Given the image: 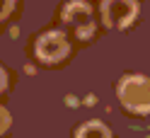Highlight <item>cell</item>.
I'll list each match as a JSON object with an SVG mask.
<instances>
[{
  "label": "cell",
  "mask_w": 150,
  "mask_h": 138,
  "mask_svg": "<svg viewBox=\"0 0 150 138\" xmlns=\"http://www.w3.org/2000/svg\"><path fill=\"white\" fill-rule=\"evenodd\" d=\"M119 102L136 114H150V78L128 75L119 82Z\"/></svg>",
  "instance_id": "obj_1"
},
{
  "label": "cell",
  "mask_w": 150,
  "mask_h": 138,
  "mask_svg": "<svg viewBox=\"0 0 150 138\" xmlns=\"http://www.w3.org/2000/svg\"><path fill=\"white\" fill-rule=\"evenodd\" d=\"M61 20L70 24L80 39H90L95 34V15L87 0H68L61 10Z\"/></svg>",
  "instance_id": "obj_2"
},
{
  "label": "cell",
  "mask_w": 150,
  "mask_h": 138,
  "mask_svg": "<svg viewBox=\"0 0 150 138\" xmlns=\"http://www.w3.org/2000/svg\"><path fill=\"white\" fill-rule=\"evenodd\" d=\"M70 51V44L65 39V34L58 29H51V32H44L34 44V53L36 58L44 61V63H58L68 56Z\"/></svg>",
  "instance_id": "obj_3"
},
{
  "label": "cell",
  "mask_w": 150,
  "mask_h": 138,
  "mask_svg": "<svg viewBox=\"0 0 150 138\" xmlns=\"http://www.w3.org/2000/svg\"><path fill=\"white\" fill-rule=\"evenodd\" d=\"M138 15L136 0H102V20L109 29H124Z\"/></svg>",
  "instance_id": "obj_4"
},
{
  "label": "cell",
  "mask_w": 150,
  "mask_h": 138,
  "mask_svg": "<svg viewBox=\"0 0 150 138\" xmlns=\"http://www.w3.org/2000/svg\"><path fill=\"white\" fill-rule=\"evenodd\" d=\"M75 138H111V133L102 121H87L75 131Z\"/></svg>",
  "instance_id": "obj_5"
},
{
  "label": "cell",
  "mask_w": 150,
  "mask_h": 138,
  "mask_svg": "<svg viewBox=\"0 0 150 138\" xmlns=\"http://www.w3.org/2000/svg\"><path fill=\"white\" fill-rule=\"evenodd\" d=\"M15 5H17V0H0V22H5L12 15Z\"/></svg>",
  "instance_id": "obj_6"
},
{
  "label": "cell",
  "mask_w": 150,
  "mask_h": 138,
  "mask_svg": "<svg viewBox=\"0 0 150 138\" xmlns=\"http://www.w3.org/2000/svg\"><path fill=\"white\" fill-rule=\"evenodd\" d=\"M10 126H12V116H10V112H7L5 107H0V136H3Z\"/></svg>",
  "instance_id": "obj_7"
},
{
  "label": "cell",
  "mask_w": 150,
  "mask_h": 138,
  "mask_svg": "<svg viewBox=\"0 0 150 138\" xmlns=\"http://www.w3.org/2000/svg\"><path fill=\"white\" fill-rule=\"evenodd\" d=\"M7 82H10V80H7V70L0 66V92H5V90H7Z\"/></svg>",
  "instance_id": "obj_8"
}]
</instances>
